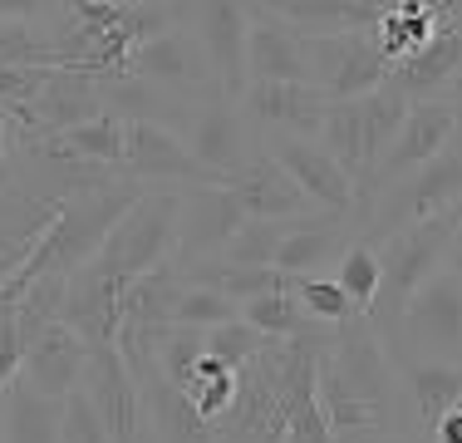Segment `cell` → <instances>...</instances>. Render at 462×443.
I'll list each match as a JSON object with an SVG mask.
<instances>
[{
  "label": "cell",
  "mask_w": 462,
  "mask_h": 443,
  "mask_svg": "<svg viewBox=\"0 0 462 443\" xmlns=\"http://www.w3.org/2000/svg\"><path fill=\"white\" fill-rule=\"evenodd\" d=\"M118 5H143V0H118Z\"/></svg>",
  "instance_id": "cell-38"
},
{
  "label": "cell",
  "mask_w": 462,
  "mask_h": 443,
  "mask_svg": "<svg viewBox=\"0 0 462 443\" xmlns=\"http://www.w3.org/2000/svg\"><path fill=\"white\" fill-rule=\"evenodd\" d=\"M10 183V114L0 108V187Z\"/></svg>",
  "instance_id": "cell-35"
},
{
  "label": "cell",
  "mask_w": 462,
  "mask_h": 443,
  "mask_svg": "<svg viewBox=\"0 0 462 443\" xmlns=\"http://www.w3.org/2000/svg\"><path fill=\"white\" fill-rule=\"evenodd\" d=\"M0 443H60V399H45L15 380L0 414Z\"/></svg>",
  "instance_id": "cell-22"
},
{
  "label": "cell",
  "mask_w": 462,
  "mask_h": 443,
  "mask_svg": "<svg viewBox=\"0 0 462 443\" xmlns=\"http://www.w3.org/2000/svg\"><path fill=\"white\" fill-rule=\"evenodd\" d=\"M457 138V99H409V114H403L393 143L383 148V158L374 163V173L359 183V207L369 203L379 187H389L393 177L423 168L428 158L448 148Z\"/></svg>",
  "instance_id": "cell-6"
},
{
  "label": "cell",
  "mask_w": 462,
  "mask_h": 443,
  "mask_svg": "<svg viewBox=\"0 0 462 443\" xmlns=\"http://www.w3.org/2000/svg\"><path fill=\"white\" fill-rule=\"evenodd\" d=\"M187 25L197 30L207 60L217 70L226 99H241L246 89V30H251V5L246 0H192Z\"/></svg>",
  "instance_id": "cell-12"
},
{
  "label": "cell",
  "mask_w": 462,
  "mask_h": 443,
  "mask_svg": "<svg viewBox=\"0 0 462 443\" xmlns=\"http://www.w3.org/2000/svg\"><path fill=\"white\" fill-rule=\"evenodd\" d=\"M236 316H241V310H236V301H231V296L212 291V286H202V281H182L178 301H172L168 325L207 330V325H222V320H236Z\"/></svg>",
  "instance_id": "cell-29"
},
{
  "label": "cell",
  "mask_w": 462,
  "mask_h": 443,
  "mask_svg": "<svg viewBox=\"0 0 462 443\" xmlns=\"http://www.w3.org/2000/svg\"><path fill=\"white\" fill-rule=\"evenodd\" d=\"M124 177L138 187H197L217 183L212 168L192 158L178 128L152 124V118H128V143H124Z\"/></svg>",
  "instance_id": "cell-7"
},
{
  "label": "cell",
  "mask_w": 462,
  "mask_h": 443,
  "mask_svg": "<svg viewBox=\"0 0 462 443\" xmlns=\"http://www.w3.org/2000/svg\"><path fill=\"white\" fill-rule=\"evenodd\" d=\"M399 394L409 399V429L428 434L448 409L462 404V364L457 360H409L399 374Z\"/></svg>",
  "instance_id": "cell-19"
},
{
  "label": "cell",
  "mask_w": 462,
  "mask_h": 443,
  "mask_svg": "<svg viewBox=\"0 0 462 443\" xmlns=\"http://www.w3.org/2000/svg\"><path fill=\"white\" fill-rule=\"evenodd\" d=\"M285 222H271V217H246L236 231L226 237V247L207 261H231V266H271L276 257V241H281Z\"/></svg>",
  "instance_id": "cell-28"
},
{
  "label": "cell",
  "mask_w": 462,
  "mask_h": 443,
  "mask_svg": "<svg viewBox=\"0 0 462 443\" xmlns=\"http://www.w3.org/2000/svg\"><path fill=\"white\" fill-rule=\"evenodd\" d=\"M399 350L413 360H457L462 364V281L438 266L409 296L399 316Z\"/></svg>",
  "instance_id": "cell-3"
},
{
  "label": "cell",
  "mask_w": 462,
  "mask_h": 443,
  "mask_svg": "<svg viewBox=\"0 0 462 443\" xmlns=\"http://www.w3.org/2000/svg\"><path fill=\"white\" fill-rule=\"evenodd\" d=\"M182 143L192 148V158L202 163V168H212L217 183H222V173L241 168V163L251 158V133H246L241 104L226 94L192 104V114H187V124H182Z\"/></svg>",
  "instance_id": "cell-13"
},
{
  "label": "cell",
  "mask_w": 462,
  "mask_h": 443,
  "mask_svg": "<svg viewBox=\"0 0 462 443\" xmlns=\"http://www.w3.org/2000/svg\"><path fill=\"white\" fill-rule=\"evenodd\" d=\"M266 153L291 173V183L310 197L320 212L349 217L359 207V187L355 177L339 168L335 158L320 148V138H295V133H266Z\"/></svg>",
  "instance_id": "cell-10"
},
{
  "label": "cell",
  "mask_w": 462,
  "mask_h": 443,
  "mask_svg": "<svg viewBox=\"0 0 462 443\" xmlns=\"http://www.w3.org/2000/svg\"><path fill=\"white\" fill-rule=\"evenodd\" d=\"M251 80H271V84H310V50L305 35L285 20L256 15L251 10V30H246V84Z\"/></svg>",
  "instance_id": "cell-17"
},
{
  "label": "cell",
  "mask_w": 462,
  "mask_h": 443,
  "mask_svg": "<svg viewBox=\"0 0 462 443\" xmlns=\"http://www.w3.org/2000/svg\"><path fill=\"white\" fill-rule=\"evenodd\" d=\"M236 310H241V320H246V325H256L261 335H271V340H291V335H305V330H320L300 310V301L291 296V286L266 291V296H251V301H241Z\"/></svg>",
  "instance_id": "cell-24"
},
{
  "label": "cell",
  "mask_w": 462,
  "mask_h": 443,
  "mask_svg": "<svg viewBox=\"0 0 462 443\" xmlns=\"http://www.w3.org/2000/svg\"><path fill=\"white\" fill-rule=\"evenodd\" d=\"M281 443H310V438H300L295 429H285V438H281Z\"/></svg>",
  "instance_id": "cell-37"
},
{
  "label": "cell",
  "mask_w": 462,
  "mask_h": 443,
  "mask_svg": "<svg viewBox=\"0 0 462 443\" xmlns=\"http://www.w3.org/2000/svg\"><path fill=\"white\" fill-rule=\"evenodd\" d=\"M443 266H448V271H453V276H457V281H462V222H457V227H453V237H448V251H443Z\"/></svg>",
  "instance_id": "cell-34"
},
{
  "label": "cell",
  "mask_w": 462,
  "mask_h": 443,
  "mask_svg": "<svg viewBox=\"0 0 462 443\" xmlns=\"http://www.w3.org/2000/svg\"><path fill=\"white\" fill-rule=\"evenodd\" d=\"M134 80H148L158 89H168V94L178 99H192V104H202V99H217L222 94V84H217V70L212 60H207L202 40H197V30L187 25H168L158 30L152 40H143L134 50V60H128V70Z\"/></svg>",
  "instance_id": "cell-5"
},
{
  "label": "cell",
  "mask_w": 462,
  "mask_h": 443,
  "mask_svg": "<svg viewBox=\"0 0 462 443\" xmlns=\"http://www.w3.org/2000/svg\"><path fill=\"white\" fill-rule=\"evenodd\" d=\"M50 138H54V148H64L69 158L89 163V168H118L124 163V143H128V118L104 108V114L69 124V128L50 133Z\"/></svg>",
  "instance_id": "cell-21"
},
{
  "label": "cell",
  "mask_w": 462,
  "mask_h": 443,
  "mask_svg": "<svg viewBox=\"0 0 462 443\" xmlns=\"http://www.w3.org/2000/svg\"><path fill=\"white\" fill-rule=\"evenodd\" d=\"M457 203H462V143L453 138L438 158H428L423 168L393 177L389 187H379V193L369 197L365 203V231H359V237L379 247V241L393 237L399 227L438 217Z\"/></svg>",
  "instance_id": "cell-2"
},
{
  "label": "cell",
  "mask_w": 462,
  "mask_h": 443,
  "mask_svg": "<svg viewBox=\"0 0 462 443\" xmlns=\"http://www.w3.org/2000/svg\"><path fill=\"white\" fill-rule=\"evenodd\" d=\"M457 94H462V89H457ZM457 114H462V99H457Z\"/></svg>",
  "instance_id": "cell-39"
},
{
  "label": "cell",
  "mask_w": 462,
  "mask_h": 443,
  "mask_svg": "<svg viewBox=\"0 0 462 443\" xmlns=\"http://www.w3.org/2000/svg\"><path fill=\"white\" fill-rule=\"evenodd\" d=\"M374 443H418V438H409V434H383V438H374Z\"/></svg>",
  "instance_id": "cell-36"
},
{
  "label": "cell",
  "mask_w": 462,
  "mask_h": 443,
  "mask_svg": "<svg viewBox=\"0 0 462 443\" xmlns=\"http://www.w3.org/2000/svg\"><path fill=\"white\" fill-rule=\"evenodd\" d=\"M241 222H246V212H241V203L222 183L178 187V247H172V266L182 271L192 261L217 257Z\"/></svg>",
  "instance_id": "cell-9"
},
{
  "label": "cell",
  "mask_w": 462,
  "mask_h": 443,
  "mask_svg": "<svg viewBox=\"0 0 462 443\" xmlns=\"http://www.w3.org/2000/svg\"><path fill=\"white\" fill-rule=\"evenodd\" d=\"M457 222H462V203L448 207V212H438V217L413 222V227H399L393 237L379 241V266L383 271H379V291H374L365 320L383 335V345H389L393 330H399V316H403V306H409V296L443 266L448 237H453Z\"/></svg>",
  "instance_id": "cell-1"
},
{
  "label": "cell",
  "mask_w": 462,
  "mask_h": 443,
  "mask_svg": "<svg viewBox=\"0 0 462 443\" xmlns=\"http://www.w3.org/2000/svg\"><path fill=\"white\" fill-rule=\"evenodd\" d=\"M291 296L300 301V310L315 320V325H345V320H355V316H359L355 301H349V296L339 291L335 276H329V271L291 276Z\"/></svg>",
  "instance_id": "cell-27"
},
{
  "label": "cell",
  "mask_w": 462,
  "mask_h": 443,
  "mask_svg": "<svg viewBox=\"0 0 462 443\" xmlns=\"http://www.w3.org/2000/svg\"><path fill=\"white\" fill-rule=\"evenodd\" d=\"M271 345V335H261L256 325H246V320H222V325H207L202 330V350L217 354L222 364H231V370H241V364L251 360V354H261Z\"/></svg>",
  "instance_id": "cell-30"
},
{
  "label": "cell",
  "mask_w": 462,
  "mask_h": 443,
  "mask_svg": "<svg viewBox=\"0 0 462 443\" xmlns=\"http://www.w3.org/2000/svg\"><path fill=\"white\" fill-rule=\"evenodd\" d=\"M379 271H383V266H379V247L365 241V237H355L335 257V271H329V276H335V286L349 296V301H355L359 316H365L369 301H374V291H379Z\"/></svg>",
  "instance_id": "cell-26"
},
{
  "label": "cell",
  "mask_w": 462,
  "mask_h": 443,
  "mask_svg": "<svg viewBox=\"0 0 462 443\" xmlns=\"http://www.w3.org/2000/svg\"><path fill=\"white\" fill-rule=\"evenodd\" d=\"M389 84L409 99H453L462 89V15H448L409 60L393 64Z\"/></svg>",
  "instance_id": "cell-15"
},
{
  "label": "cell",
  "mask_w": 462,
  "mask_h": 443,
  "mask_svg": "<svg viewBox=\"0 0 462 443\" xmlns=\"http://www.w3.org/2000/svg\"><path fill=\"white\" fill-rule=\"evenodd\" d=\"M231 394H236V370L202 350V354H197V364L187 370V380H182V399L207 419V424H212V419L231 404Z\"/></svg>",
  "instance_id": "cell-25"
},
{
  "label": "cell",
  "mask_w": 462,
  "mask_h": 443,
  "mask_svg": "<svg viewBox=\"0 0 462 443\" xmlns=\"http://www.w3.org/2000/svg\"><path fill=\"white\" fill-rule=\"evenodd\" d=\"M345 247H349L345 241V217H335V212H329V222L300 217V222H285L271 266L285 271V276H315V271H325V266H335V257Z\"/></svg>",
  "instance_id": "cell-20"
},
{
  "label": "cell",
  "mask_w": 462,
  "mask_h": 443,
  "mask_svg": "<svg viewBox=\"0 0 462 443\" xmlns=\"http://www.w3.org/2000/svg\"><path fill=\"white\" fill-rule=\"evenodd\" d=\"M222 187L241 203L246 217H271V222H300V217H315V203L291 183V173L271 158L266 148L251 153L241 168L222 173Z\"/></svg>",
  "instance_id": "cell-14"
},
{
  "label": "cell",
  "mask_w": 462,
  "mask_h": 443,
  "mask_svg": "<svg viewBox=\"0 0 462 443\" xmlns=\"http://www.w3.org/2000/svg\"><path fill=\"white\" fill-rule=\"evenodd\" d=\"M0 64H50V70H64L50 35L35 30L30 20H0Z\"/></svg>",
  "instance_id": "cell-31"
},
{
  "label": "cell",
  "mask_w": 462,
  "mask_h": 443,
  "mask_svg": "<svg viewBox=\"0 0 462 443\" xmlns=\"http://www.w3.org/2000/svg\"><path fill=\"white\" fill-rule=\"evenodd\" d=\"M241 114L246 124L266 128V133H295V138H315L320 118L329 108V99L315 84H271V80H251L241 89Z\"/></svg>",
  "instance_id": "cell-16"
},
{
  "label": "cell",
  "mask_w": 462,
  "mask_h": 443,
  "mask_svg": "<svg viewBox=\"0 0 462 443\" xmlns=\"http://www.w3.org/2000/svg\"><path fill=\"white\" fill-rule=\"evenodd\" d=\"M79 390L94 399V409H98V419H104V429L114 443H148V419H143L138 380L124 364L118 345H89Z\"/></svg>",
  "instance_id": "cell-8"
},
{
  "label": "cell",
  "mask_w": 462,
  "mask_h": 443,
  "mask_svg": "<svg viewBox=\"0 0 462 443\" xmlns=\"http://www.w3.org/2000/svg\"><path fill=\"white\" fill-rule=\"evenodd\" d=\"M84 360H89V340L64 320H45L20 340V384H30L45 399H64L69 390H79Z\"/></svg>",
  "instance_id": "cell-11"
},
{
  "label": "cell",
  "mask_w": 462,
  "mask_h": 443,
  "mask_svg": "<svg viewBox=\"0 0 462 443\" xmlns=\"http://www.w3.org/2000/svg\"><path fill=\"white\" fill-rule=\"evenodd\" d=\"M310 50V84L325 99H359L369 89L389 84V54L369 30H335V35H305Z\"/></svg>",
  "instance_id": "cell-4"
},
{
  "label": "cell",
  "mask_w": 462,
  "mask_h": 443,
  "mask_svg": "<svg viewBox=\"0 0 462 443\" xmlns=\"http://www.w3.org/2000/svg\"><path fill=\"white\" fill-rule=\"evenodd\" d=\"M69 0H0V20H30L35 25L40 15H60Z\"/></svg>",
  "instance_id": "cell-33"
},
{
  "label": "cell",
  "mask_w": 462,
  "mask_h": 443,
  "mask_svg": "<svg viewBox=\"0 0 462 443\" xmlns=\"http://www.w3.org/2000/svg\"><path fill=\"white\" fill-rule=\"evenodd\" d=\"M256 15L285 20L300 35H335V30H369L389 10V0H246Z\"/></svg>",
  "instance_id": "cell-18"
},
{
  "label": "cell",
  "mask_w": 462,
  "mask_h": 443,
  "mask_svg": "<svg viewBox=\"0 0 462 443\" xmlns=\"http://www.w3.org/2000/svg\"><path fill=\"white\" fill-rule=\"evenodd\" d=\"M60 443H114L84 390H69L60 399Z\"/></svg>",
  "instance_id": "cell-32"
},
{
  "label": "cell",
  "mask_w": 462,
  "mask_h": 443,
  "mask_svg": "<svg viewBox=\"0 0 462 443\" xmlns=\"http://www.w3.org/2000/svg\"><path fill=\"white\" fill-rule=\"evenodd\" d=\"M355 114H359V133H365V177H369L374 163L383 158V148L393 143V133H399L403 114H409V94H399L393 84H379L355 99Z\"/></svg>",
  "instance_id": "cell-23"
}]
</instances>
